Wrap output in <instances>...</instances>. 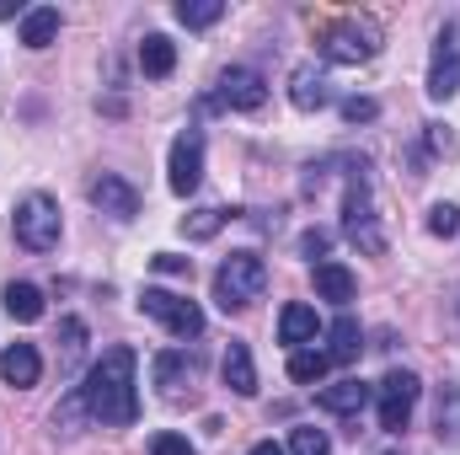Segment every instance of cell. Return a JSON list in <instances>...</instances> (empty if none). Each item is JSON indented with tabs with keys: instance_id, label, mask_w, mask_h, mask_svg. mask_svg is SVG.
<instances>
[{
	"instance_id": "cell-1",
	"label": "cell",
	"mask_w": 460,
	"mask_h": 455,
	"mask_svg": "<svg viewBox=\"0 0 460 455\" xmlns=\"http://www.w3.org/2000/svg\"><path fill=\"white\" fill-rule=\"evenodd\" d=\"M134 370H139V353L128 343L102 348V359L86 370V380L75 386L81 402H86V418L102 424V429H128L139 418V391H134Z\"/></svg>"
},
{
	"instance_id": "cell-2",
	"label": "cell",
	"mask_w": 460,
	"mask_h": 455,
	"mask_svg": "<svg viewBox=\"0 0 460 455\" xmlns=\"http://www.w3.org/2000/svg\"><path fill=\"white\" fill-rule=\"evenodd\" d=\"M262 290H268V263H262L257 252H230L226 263H220V273H215V300H220V311H246V306H257Z\"/></svg>"
},
{
	"instance_id": "cell-3",
	"label": "cell",
	"mask_w": 460,
	"mask_h": 455,
	"mask_svg": "<svg viewBox=\"0 0 460 455\" xmlns=\"http://www.w3.org/2000/svg\"><path fill=\"white\" fill-rule=\"evenodd\" d=\"M316 49H322L327 65H364V59L380 54V27L369 16H343L316 38Z\"/></svg>"
},
{
	"instance_id": "cell-4",
	"label": "cell",
	"mask_w": 460,
	"mask_h": 455,
	"mask_svg": "<svg viewBox=\"0 0 460 455\" xmlns=\"http://www.w3.org/2000/svg\"><path fill=\"white\" fill-rule=\"evenodd\" d=\"M11 230H16V241L27 246V252H54L59 246V204L49 199V193H27V199H16V210H11Z\"/></svg>"
},
{
	"instance_id": "cell-5",
	"label": "cell",
	"mask_w": 460,
	"mask_h": 455,
	"mask_svg": "<svg viewBox=\"0 0 460 455\" xmlns=\"http://www.w3.org/2000/svg\"><path fill=\"white\" fill-rule=\"evenodd\" d=\"M343 236L358 246V252H369V257H380V252H385V230L375 226V204H369V177H364V166L348 177V193H343Z\"/></svg>"
},
{
	"instance_id": "cell-6",
	"label": "cell",
	"mask_w": 460,
	"mask_h": 455,
	"mask_svg": "<svg viewBox=\"0 0 460 455\" xmlns=\"http://www.w3.org/2000/svg\"><path fill=\"white\" fill-rule=\"evenodd\" d=\"M418 391H423V380H418L412 370H385V380L375 386V407H380V429H385V434H402V429L412 424Z\"/></svg>"
},
{
	"instance_id": "cell-7",
	"label": "cell",
	"mask_w": 460,
	"mask_h": 455,
	"mask_svg": "<svg viewBox=\"0 0 460 455\" xmlns=\"http://www.w3.org/2000/svg\"><path fill=\"white\" fill-rule=\"evenodd\" d=\"M429 97L434 103L460 97V22H445L439 38H434V54H429Z\"/></svg>"
},
{
	"instance_id": "cell-8",
	"label": "cell",
	"mask_w": 460,
	"mask_h": 455,
	"mask_svg": "<svg viewBox=\"0 0 460 455\" xmlns=\"http://www.w3.org/2000/svg\"><path fill=\"white\" fill-rule=\"evenodd\" d=\"M139 311L155 317L172 338H199V333H204V311H199L193 300L172 295V290H145V295H139Z\"/></svg>"
},
{
	"instance_id": "cell-9",
	"label": "cell",
	"mask_w": 460,
	"mask_h": 455,
	"mask_svg": "<svg viewBox=\"0 0 460 455\" xmlns=\"http://www.w3.org/2000/svg\"><path fill=\"white\" fill-rule=\"evenodd\" d=\"M166 183H172V193H177V199L199 193V183H204V129H182V134L172 139Z\"/></svg>"
},
{
	"instance_id": "cell-10",
	"label": "cell",
	"mask_w": 460,
	"mask_h": 455,
	"mask_svg": "<svg viewBox=\"0 0 460 455\" xmlns=\"http://www.w3.org/2000/svg\"><path fill=\"white\" fill-rule=\"evenodd\" d=\"M215 103H220V108H230V113H257V108L268 103V81H262L252 65H230L226 76H220Z\"/></svg>"
},
{
	"instance_id": "cell-11",
	"label": "cell",
	"mask_w": 460,
	"mask_h": 455,
	"mask_svg": "<svg viewBox=\"0 0 460 455\" xmlns=\"http://www.w3.org/2000/svg\"><path fill=\"white\" fill-rule=\"evenodd\" d=\"M86 199H92L108 220H134V215H139V188H134L128 177H118V172H102V177L86 188Z\"/></svg>"
},
{
	"instance_id": "cell-12",
	"label": "cell",
	"mask_w": 460,
	"mask_h": 455,
	"mask_svg": "<svg viewBox=\"0 0 460 455\" xmlns=\"http://www.w3.org/2000/svg\"><path fill=\"white\" fill-rule=\"evenodd\" d=\"M369 397H375V386L358 380V375H343V380H332V386L316 391V402H322L327 413H338V418H358V413L369 407Z\"/></svg>"
},
{
	"instance_id": "cell-13",
	"label": "cell",
	"mask_w": 460,
	"mask_h": 455,
	"mask_svg": "<svg viewBox=\"0 0 460 455\" xmlns=\"http://www.w3.org/2000/svg\"><path fill=\"white\" fill-rule=\"evenodd\" d=\"M0 380L16 386V391H32V386L43 380V353H38L32 343H11V348L0 353Z\"/></svg>"
},
{
	"instance_id": "cell-14",
	"label": "cell",
	"mask_w": 460,
	"mask_h": 455,
	"mask_svg": "<svg viewBox=\"0 0 460 455\" xmlns=\"http://www.w3.org/2000/svg\"><path fill=\"white\" fill-rule=\"evenodd\" d=\"M322 333V322H316V306H305V300H289L284 311H279V343L295 353V348H311Z\"/></svg>"
},
{
	"instance_id": "cell-15",
	"label": "cell",
	"mask_w": 460,
	"mask_h": 455,
	"mask_svg": "<svg viewBox=\"0 0 460 455\" xmlns=\"http://www.w3.org/2000/svg\"><path fill=\"white\" fill-rule=\"evenodd\" d=\"M193 375H199V353H188V348L155 353V386H161V397H182V386H193Z\"/></svg>"
},
{
	"instance_id": "cell-16",
	"label": "cell",
	"mask_w": 460,
	"mask_h": 455,
	"mask_svg": "<svg viewBox=\"0 0 460 455\" xmlns=\"http://www.w3.org/2000/svg\"><path fill=\"white\" fill-rule=\"evenodd\" d=\"M289 103H295L300 113H322V108L332 103V92H327V76H322L316 65H300V70L289 76Z\"/></svg>"
},
{
	"instance_id": "cell-17",
	"label": "cell",
	"mask_w": 460,
	"mask_h": 455,
	"mask_svg": "<svg viewBox=\"0 0 460 455\" xmlns=\"http://www.w3.org/2000/svg\"><path fill=\"white\" fill-rule=\"evenodd\" d=\"M220 375L235 397H257V364H252V348L246 343H230L226 359H220Z\"/></svg>"
},
{
	"instance_id": "cell-18",
	"label": "cell",
	"mask_w": 460,
	"mask_h": 455,
	"mask_svg": "<svg viewBox=\"0 0 460 455\" xmlns=\"http://www.w3.org/2000/svg\"><path fill=\"white\" fill-rule=\"evenodd\" d=\"M139 70H145L150 81H166V76L177 70V43H172L166 32H145V43H139Z\"/></svg>"
},
{
	"instance_id": "cell-19",
	"label": "cell",
	"mask_w": 460,
	"mask_h": 455,
	"mask_svg": "<svg viewBox=\"0 0 460 455\" xmlns=\"http://www.w3.org/2000/svg\"><path fill=\"white\" fill-rule=\"evenodd\" d=\"M5 317L11 322H22V327H32L38 317H43V290L38 284H27V279H16V284H5Z\"/></svg>"
},
{
	"instance_id": "cell-20",
	"label": "cell",
	"mask_w": 460,
	"mask_h": 455,
	"mask_svg": "<svg viewBox=\"0 0 460 455\" xmlns=\"http://www.w3.org/2000/svg\"><path fill=\"white\" fill-rule=\"evenodd\" d=\"M316 295H322V300H332V306H348V300L358 295L353 268H343V263H316Z\"/></svg>"
},
{
	"instance_id": "cell-21",
	"label": "cell",
	"mask_w": 460,
	"mask_h": 455,
	"mask_svg": "<svg viewBox=\"0 0 460 455\" xmlns=\"http://www.w3.org/2000/svg\"><path fill=\"white\" fill-rule=\"evenodd\" d=\"M358 348H364V327L343 311V317L327 327V359H332V364H353V359H358Z\"/></svg>"
},
{
	"instance_id": "cell-22",
	"label": "cell",
	"mask_w": 460,
	"mask_h": 455,
	"mask_svg": "<svg viewBox=\"0 0 460 455\" xmlns=\"http://www.w3.org/2000/svg\"><path fill=\"white\" fill-rule=\"evenodd\" d=\"M54 38H59V5H32L22 16V43L27 49H49Z\"/></svg>"
},
{
	"instance_id": "cell-23",
	"label": "cell",
	"mask_w": 460,
	"mask_h": 455,
	"mask_svg": "<svg viewBox=\"0 0 460 455\" xmlns=\"http://www.w3.org/2000/svg\"><path fill=\"white\" fill-rule=\"evenodd\" d=\"M327 370H332L327 348H295V353H289V380H295V386H322Z\"/></svg>"
},
{
	"instance_id": "cell-24",
	"label": "cell",
	"mask_w": 460,
	"mask_h": 455,
	"mask_svg": "<svg viewBox=\"0 0 460 455\" xmlns=\"http://www.w3.org/2000/svg\"><path fill=\"white\" fill-rule=\"evenodd\" d=\"M434 424H439V440H460V386L450 380L445 391H439V413H434Z\"/></svg>"
},
{
	"instance_id": "cell-25",
	"label": "cell",
	"mask_w": 460,
	"mask_h": 455,
	"mask_svg": "<svg viewBox=\"0 0 460 455\" xmlns=\"http://www.w3.org/2000/svg\"><path fill=\"white\" fill-rule=\"evenodd\" d=\"M220 16H226V0H182V5H177V22L193 27V32H199V27H215Z\"/></svg>"
},
{
	"instance_id": "cell-26",
	"label": "cell",
	"mask_w": 460,
	"mask_h": 455,
	"mask_svg": "<svg viewBox=\"0 0 460 455\" xmlns=\"http://www.w3.org/2000/svg\"><path fill=\"white\" fill-rule=\"evenodd\" d=\"M59 338H65V375H75V364L86 359V322L81 317H65L59 322Z\"/></svg>"
},
{
	"instance_id": "cell-27",
	"label": "cell",
	"mask_w": 460,
	"mask_h": 455,
	"mask_svg": "<svg viewBox=\"0 0 460 455\" xmlns=\"http://www.w3.org/2000/svg\"><path fill=\"white\" fill-rule=\"evenodd\" d=\"M226 220H230V210H193V215L182 220V236H188V241H209V236H220Z\"/></svg>"
},
{
	"instance_id": "cell-28",
	"label": "cell",
	"mask_w": 460,
	"mask_h": 455,
	"mask_svg": "<svg viewBox=\"0 0 460 455\" xmlns=\"http://www.w3.org/2000/svg\"><path fill=\"white\" fill-rule=\"evenodd\" d=\"M289 455H332V440H327V429H295L289 434Z\"/></svg>"
},
{
	"instance_id": "cell-29",
	"label": "cell",
	"mask_w": 460,
	"mask_h": 455,
	"mask_svg": "<svg viewBox=\"0 0 460 455\" xmlns=\"http://www.w3.org/2000/svg\"><path fill=\"white\" fill-rule=\"evenodd\" d=\"M150 455H199V451H193V440H188V434L161 429V434H150Z\"/></svg>"
},
{
	"instance_id": "cell-30",
	"label": "cell",
	"mask_w": 460,
	"mask_h": 455,
	"mask_svg": "<svg viewBox=\"0 0 460 455\" xmlns=\"http://www.w3.org/2000/svg\"><path fill=\"white\" fill-rule=\"evenodd\" d=\"M429 230L450 241V236L460 230V210H456V204H434V210H429Z\"/></svg>"
},
{
	"instance_id": "cell-31",
	"label": "cell",
	"mask_w": 460,
	"mask_h": 455,
	"mask_svg": "<svg viewBox=\"0 0 460 455\" xmlns=\"http://www.w3.org/2000/svg\"><path fill=\"white\" fill-rule=\"evenodd\" d=\"M343 118L348 123H375V118H380V103H375V97H348Z\"/></svg>"
},
{
	"instance_id": "cell-32",
	"label": "cell",
	"mask_w": 460,
	"mask_h": 455,
	"mask_svg": "<svg viewBox=\"0 0 460 455\" xmlns=\"http://www.w3.org/2000/svg\"><path fill=\"white\" fill-rule=\"evenodd\" d=\"M327 246H332V230H305V236H300V252H305V257H327Z\"/></svg>"
},
{
	"instance_id": "cell-33",
	"label": "cell",
	"mask_w": 460,
	"mask_h": 455,
	"mask_svg": "<svg viewBox=\"0 0 460 455\" xmlns=\"http://www.w3.org/2000/svg\"><path fill=\"white\" fill-rule=\"evenodd\" d=\"M150 263H155L161 273H193V257H177V252H155Z\"/></svg>"
},
{
	"instance_id": "cell-34",
	"label": "cell",
	"mask_w": 460,
	"mask_h": 455,
	"mask_svg": "<svg viewBox=\"0 0 460 455\" xmlns=\"http://www.w3.org/2000/svg\"><path fill=\"white\" fill-rule=\"evenodd\" d=\"M246 455H289V451H284V445H273V440H257Z\"/></svg>"
},
{
	"instance_id": "cell-35",
	"label": "cell",
	"mask_w": 460,
	"mask_h": 455,
	"mask_svg": "<svg viewBox=\"0 0 460 455\" xmlns=\"http://www.w3.org/2000/svg\"><path fill=\"white\" fill-rule=\"evenodd\" d=\"M11 16H27V11H22V0H0V22H11Z\"/></svg>"
}]
</instances>
